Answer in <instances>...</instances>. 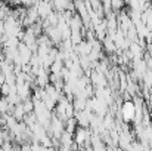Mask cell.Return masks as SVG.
<instances>
[{
	"mask_svg": "<svg viewBox=\"0 0 152 151\" xmlns=\"http://www.w3.org/2000/svg\"><path fill=\"white\" fill-rule=\"evenodd\" d=\"M43 33L50 39L53 45H61V42H62V36H61V31L58 30V27L49 25V27H46V28L43 30Z\"/></svg>",
	"mask_w": 152,
	"mask_h": 151,
	"instance_id": "cell-5",
	"label": "cell"
},
{
	"mask_svg": "<svg viewBox=\"0 0 152 151\" xmlns=\"http://www.w3.org/2000/svg\"><path fill=\"white\" fill-rule=\"evenodd\" d=\"M0 74H1V67H0Z\"/></svg>",
	"mask_w": 152,
	"mask_h": 151,
	"instance_id": "cell-20",
	"label": "cell"
},
{
	"mask_svg": "<svg viewBox=\"0 0 152 151\" xmlns=\"http://www.w3.org/2000/svg\"><path fill=\"white\" fill-rule=\"evenodd\" d=\"M12 107L9 104V101L6 99V96H0V114H7L12 111Z\"/></svg>",
	"mask_w": 152,
	"mask_h": 151,
	"instance_id": "cell-11",
	"label": "cell"
},
{
	"mask_svg": "<svg viewBox=\"0 0 152 151\" xmlns=\"http://www.w3.org/2000/svg\"><path fill=\"white\" fill-rule=\"evenodd\" d=\"M21 42L25 43V45L33 50V52L37 50V36L33 33V30H31L30 27H27V30L24 31V36H22Z\"/></svg>",
	"mask_w": 152,
	"mask_h": 151,
	"instance_id": "cell-3",
	"label": "cell"
},
{
	"mask_svg": "<svg viewBox=\"0 0 152 151\" xmlns=\"http://www.w3.org/2000/svg\"><path fill=\"white\" fill-rule=\"evenodd\" d=\"M36 7H37V12H39V15H40V19L46 18V16L50 13L52 10H53V6H52V3L46 1V0H40V1L36 4Z\"/></svg>",
	"mask_w": 152,
	"mask_h": 151,
	"instance_id": "cell-7",
	"label": "cell"
},
{
	"mask_svg": "<svg viewBox=\"0 0 152 151\" xmlns=\"http://www.w3.org/2000/svg\"><path fill=\"white\" fill-rule=\"evenodd\" d=\"M22 107H24V111H25V114H27V113H31V111L34 110V101L31 99V98H28V99H24V101H22Z\"/></svg>",
	"mask_w": 152,
	"mask_h": 151,
	"instance_id": "cell-15",
	"label": "cell"
},
{
	"mask_svg": "<svg viewBox=\"0 0 152 151\" xmlns=\"http://www.w3.org/2000/svg\"><path fill=\"white\" fill-rule=\"evenodd\" d=\"M102 48L105 49L106 53H115V50H117V46L114 43V39L111 36H108V34L102 39Z\"/></svg>",
	"mask_w": 152,
	"mask_h": 151,
	"instance_id": "cell-8",
	"label": "cell"
},
{
	"mask_svg": "<svg viewBox=\"0 0 152 151\" xmlns=\"http://www.w3.org/2000/svg\"><path fill=\"white\" fill-rule=\"evenodd\" d=\"M0 127H4V119H3V114H0Z\"/></svg>",
	"mask_w": 152,
	"mask_h": 151,
	"instance_id": "cell-17",
	"label": "cell"
},
{
	"mask_svg": "<svg viewBox=\"0 0 152 151\" xmlns=\"http://www.w3.org/2000/svg\"><path fill=\"white\" fill-rule=\"evenodd\" d=\"M124 7H126L124 0H111V9H112L114 12H120V10H123Z\"/></svg>",
	"mask_w": 152,
	"mask_h": 151,
	"instance_id": "cell-13",
	"label": "cell"
},
{
	"mask_svg": "<svg viewBox=\"0 0 152 151\" xmlns=\"http://www.w3.org/2000/svg\"><path fill=\"white\" fill-rule=\"evenodd\" d=\"M69 1H71V0H52V6H53L55 10L64 12V10L68 7V3H69Z\"/></svg>",
	"mask_w": 152,
	"mask_h": 151,
	"instance_id": "cell-10",
	"label": "cell"
},
{
	"mask_svg": "<svg viewBox=\"0 0 152 151\" xmlns=\"http://www.w3.org/2000/svg\"><path fill=\"white\" fill-rule=\"evenodd\" d=\"M4 34V24H3V19H0V37Z\"/></svg>",
	"mask_w": 152,
	"mask_h": 151,
	"instance_id": "cell-16",
	"label": "cell"
},
{
	"mask_svg": "<svg viewBox=\"0 0 152 151\" xmlns=\"http://www.w3.org/2000/svg\"><path fill=\"white\" fill-rule=\"evenodd\" d=\"M90 135H92V130L89 127H81V126H77V129L74 130V142L78 145V148L83 147V144L90 139Z\"/></svg>",
	"mask_w": 152,
	"mask_h": 151,
	"instance_id": "cell-2",
	"label": "cell"
},
{
	"mask_svg": "<svg viewBox=\"0 0 152 151\" xmlns=\"http://www.w3.org/2000/svg\"><path fill=\"white\" fill-rule=\"evenodd\" d=\"M121 119L124 123H130L134 117V113H136V108H134V102L132 99L124 101L123 105H121Z\"/></svg>",
	"mask_w": 152,
	"mask_h": 151,
	"instance_id": "cell-1",
	"label": "cell"
},
{
	"mask_svg": "<svg viewBox=\"0 0 152 151\" xmlns=\"http://www.w3.org/2000/svg\"><path fill=\"white\" fill-rule=\"evenodd\" d=\"M18 53H19L21 65H27V64H30V59H31L33 50L30 49V48H28L25 43L19 42V45H18Z\"/></svg>",
	"mask_w": 152,
	"mask_h": 151,
	"instance_id": "cell-4",
	"label": "cell"
},
{
	"mask_svg": "<svg viewBox=\"0 0 152 151\" xmlns=\"http://www.w3.org/2000/svg\"><path fill=\"white\" fill-rule=\"evenodd\" d=\"M0 96H1V89H0Z\"/></svg>",
	"mask_w": 152,
	"mask_h": 151,
	"instance_id": "cell-19",
	"label": "cell"
},
{
	"mask_svg": "<svg viewBox=\"0 0 152 151\" xmlns=\"http://www.w3.org/2000/svg\"><path fill=\"white\" fill-rule=\"evenodd\" d=\"M3 4H4V3H3V1H1V0H0V9H1V7H3Z\"/></svg>",
	"mask_w": 152,
	"mask_h": 151,
	"instance_id": "cell-18",
	"label": "cell"
},
{
	"mask_svg": "<svg viewBox=\"0 0 152 151\" xmlns=\"http://www.w3.org/2000/svg\"><path fill=\"white\" fill-rule=\"evenodd\" d=\"M74 114H75V108L72 105V101H68L65 105V117L69 119V117H74Z\"/></svg>",
	"mask_w": 152,
	"mask_h": 151,
	"instance_id": "cell-14",
	"label": "cell"
},
{
	"mask_svg": "<svg viewBox=\"0 0 152 151\" xmlns=\"http://www.w3.org/2000/svg\"><path fill=\"white\" fill-rule=\"evenodd\" d=\"M129 52L132 55V59H140L143 58V46L140 45V42H130V46H129Z\"/></svg>",
	"mask_w": 152,
	"mask_h": 151,
	"instance_id": "cell-6",
	"label": "cell"
},
{
	"mask_svg": "<svg viewBox=\"0 0 152 151\" xmlns=\"http://www.w3.org/2000/svg\"><path fill=\"white\" fill-rule=\"evenodd\" d=\"M10 114H12V116H13L16 120H22V119H24V116H25V111H24L22 102H19V104L13 105V107H12V111H10Z\"/></svg>",
	"mask_w": 152,
	"mask_h": 151,
	"instance_id": "cell-9",
	"label": "cell"
},
{
	"mask_svg": "<svg viewBox=\"0 0 152 151\" xmlns=\"http://www.w3.org/2000/svg\"><path fill=\"white\" fill-rule=\"evenodd\" d=\"M77 126H78V124H77V119H75V117H69V119L65 120V130L74 133V130L77 129Z\"/></svg>",
	"mask_w": 152,
	"mask_h": 151,
	"instance_id": "cell-12",
	"label": "cell"
}]
</instances>
